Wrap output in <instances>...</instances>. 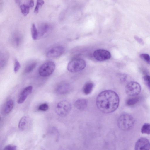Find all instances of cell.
<instances>
[{"label":"cell","mask_w":150,"mask_h":150,"mask_svg":"<svg viewBox=\"0 0 150 150\" xmlns=\"http://www.w3.org/2000/svg\"><path fill=\"white\" fill-rule=\"evenodd\" d=\"M21 67V65L20 63L17 60L15 61L14 68V71L15 73L18 72Z\"/></svg>","instance_id":"cell-27"},{"label":"cell","mask_w":150,"mask_h":150,"mask_svg":"<svg viewBox=\"0 0 150 150\" xmlns=\"http://www.w3.org/2000/svg\"><path fill=\"white\" fill-rule=\"evenodd\" d=\"M134 38L141 45H143L144 44V42L143 40L141 38L137 36H135Z\"/></svg>","instance_id":"cell-31"},{"label":"cell","mask_w":150,"mask_h":150,"mask_svg":"<svg viewBox=\"0 0 150 150\" xmlns=\"http://www.w3.org/2000/svg\"><path fill=\"white\" fill-rule=\"evenodd\" d=\"M139 98L138 97H136L129 98L127 99L126 101L127 105L130 106L134 105L139 101Z\"/></svg>","instance_id":"cell-18"},{"label":"cell","mask_w":150,"mask_h":150,"mask_svg":"<svg viewBox=\"0 0 150 150\" xmlns=\"http://www.w3.org/2000/svg\"><path fill=\"white\" fill-rule=\"evenodd\" d=\"M21 41V38L19 36H15L13 38V41L15 45L16 46H18L19 45Z\"/></svg>","instance_id":"cell-28"},{"label":"cell","mask_w":150,"mask_h":150,"mask_svg":"<svg viewBox=\"0 0 150 150\" xmlns=\"http://www.w3.org/2000/svg\"><path fill=\"white\" fill-rule=\"evenodd\" d=\"M94 86L93 83L91 82L86 83L83 86V91L85 95L89 94L92 92Z\"/></svg>","instance_id":"cell-16"},{"label":"cell","mask_w":150,"mask_h":150,"mask_svg":"<svg viewBox=\"0 0 150 150\" xmlns=\"http://www.w3.org/2000/svg\"><path fill=\"white\" fill-rule=\"evenodd\" d=\"M28 118L26 116H23L20 119L18 124L19 129L23 131L27 127L28 123Z\"/></svg>","instance_id":"cell-15"},{"label":"cell","mask_w":150,"mask_h":150,"mask_svg":"<svg viewBox=\"0 0 150 150\" xmlns=\"http://www.w3.org/2000/svg\"><path fill=\"white\" fill-rule=\"evenodd\" d=\"M49 108L48 105L46 103L41 104L38 108L39 110L41 111H45L47 110Z\"/></svg>","instance_id":"cell-26"},{"label":"cell","mask_w":150,"mask_h":150,"mask_svg":"<svg viewBox=\"0 0 150 150\" xmlns=\"http://www.w3.org/2000/svg\"><path fill=\"white\" fill-rule=\"evenodd\" d=\"M86 66V62L83 59L81 58H75L69 62L67 68L69 72L75 73L83 70Z\"/></svg>","instance_id":"cell-3"},{"label":"cell","mask_w":150,"mask_h":150,"mask_svg":"<svg viewBox=\"0 0 150 150\" xmlns=\"http://www.w3.org/2000/svg\"><path fill=\"white\" fill-rule=\"evenodd\" d=\"M30 7L29 6L25 4H22L20 6V8L22 13L26 16L29 13Z\"/></svg>","instance_id":"cell-21"},{"label":"cell","mask_w":150,"mask_h":150,"mask_svg":"<svg viewBox=\"0 0 150 150\" xmlns=\"http://www.w3.org/2000/svg\"><path fill=\"white\" fill-rule=\"evenodd\" d=\"M16 4L18 5H20L21 3V0H15Z\"/></svg>","instance_id":"cell-33"},{"label":"cell","mask_w":150,"mask_h":150,"mask_svg":"<svg viewBox=\"0 0 150 150\" xmlns=\"http://www.w3.org/2000/svg\"><path fill=\"white\" fill-rule=\"evenodd\" d=\"M31 33L32 38L36 40L38 38V32L35 25L34 23L32 25L31 28Z\"/></svg>","instance_id":"cell-19"},{"label":"cell","mask_w":150,"mask_h":150,"mask_svg":"<svg viewBox=\"0 0 150 150\" xmlns=\"http://www.w3.org/2000/svg\"><path fill=\"white\" fill-rule=\"evenodd\" d=\"M144 82L150 92V76L146 75L143 77Z\"/></svg>","instance_id":"cell-24"},{"label":"cell","mask_w":150,"mask_h":150,"mask_svg":"<svg viewBox=\"0 0 150 150\" xmlns=\"http://www.w3.org/2000/svg\"><path fill=\"white\" fill-rule=\"evenodd\" d=\"M0 67L1 68L5 66L7 62L8 56L7 52H4L0 54Z\"/></svg>","instance_id":"cell-17"},{"label":"cell","mask_w":150,"mask_h":150,"mask_svg":"<svg viewBox=\"0 0 150 150\" xmlns=\"http://www.w3.org/2000/svg\"><path fill=\"white\" fill-rule=\"evenodd\" d=\"M70 85L67 83L62 82L57 85L55 87L56 93L59 95H64L68 93L70 90Z\"/></svg>","instance_id":"cell-10"},{"label":"cell","mask_w":150,"mask_h":150,"mask_svg":"<svg viewBox=\"0 0 150 150\" xmlns=\"http://www.w3.org/2000/svg\"><path fill=\"white\" fill-rule=\"evenodd\" d=\"M64 51V48L63 47L57 46L50 50L47 52L46 56L49 58L57 57L62 54Z\"/></svg>","instance_id":"cell-8"},{"label":"cell","mask_w":150,"mask_h":150,"mask_svg":"<svg viewBox=\"0 0 150 150\" xmlns=\"http://www.w3.org/2000/svg\"><path fill=\"white\" fill-rule=\"evenodd\" d=\"M49 26L47 23H42L38 27V38H41L45 34L49 29Z\"/></svg>","instance_id":"cell-13"},{"label":"cell","mask_w":150,"mask_h":150,"mask_svg":"<svg viewBox=\"0 0 150 150\" xmlns=\"http://www.w3.org/2000/svg\"><path fill=\"white\" fill-rule=\"evenodd\" d=\"M17 149V146L13 144H9L5 146L4 149L5 150H16Z\"/></svg>","instance_id":"cell-29"},{"label":"cell","mask_w":150,"mask_h":150,"mask_svg":"<svg viewBox=\"0 0 150 150\" xmlns=\"http://www.w3.org/2000/svg\"><path fill=\"white\" fill-rule=\"evenodd\" d=\"M119 98L115 92L110 90L100 92L98 96L96 104L98 109L105 113L113 112L118 108Z\"/></svg>","instance_id":"cell-1"},{"label":"cell","mask_w":150,"mask_h":150,"mask_svg":"<svg viewBox=\"0 0 150 150\" xmlns=\"http://www.w3.org/2000/svg\"><path fill=\"white\" fill-rule=\"evenodd\" d=\"M33 87L31 86H28L25 88L20 94L18 100V104H21L24 102L27 97L32 92Z\"/></svg>","instance_id":"cell-11"},{"label":"cell","mask_w":150,"mask_h":150,"mask_svg":"<svg viewBox=\"0 0 150 150\" xmlns=\"http://www.w3.org/2000/svg\"><path fill=\"white\" fill-rule=\"evenodd\" d=\"M134 120L130 115L123 113L119 117L117 120V125L120 129L123 131H127L133 126Z\"/></svg>","instance_id":"cell-2"},{"label":"cell","mask_w":150,"mask_h":150,"mask_svg":"<svg viewBox=\"0 0 150 150\" xmlns=\"http://www.w3.org/2000/svg\"><path fill=\"white\" fill-rule=\"evenodd\" d=\"M88 105L87 100L84 99H79L77 100L75 102L74 105L78 110L82 111L85 110Z\"/></svg>","instance_id":"cell-12"},{"label":"cell","mask_w":150,"mask_h":150,"mask_svg":"<svg viewBox=\"0 0 150 150\" xmlns=\"http://www.w3.org/2000/svg\"><path fill=\"white\" fill-rule=\"evenodd\" d=\"M126 94L130 96H135L138 95L141 91V86L137 82L131 81L128 83L125 88Z\"/></svg>","instance_id":"cell-6"},{"label":"cell","mask_w":150,"mask_h":150,"mask_svg":"<svg viewBox=\"0 0 150 150\" xmlns=\"http://www.w3.org/2000/svg\"><path fill=\"white\" fill-rule=\"evenodd\" d=\"M93 56L97 60L102 61L110 59L111 55L110 52L107 50L103 49H98L94 51Z\"/></svg>","instance_id":"cell-7"},{"label":"cell","mask_w":150,"mask_h":150,"mask_svg":"<svg viewBox=\"0 0 150 150\" xmlns=\"http://www.w3.org/2000/svg\"><path fill=\"white\" fill-rule=\"evenodd\" d=\"M14 106V102L12 99L8 100L5 103L3 108V111L6 114H9L13 109Z\"/></svg>","instance_id":"cell-14"},{"label":"cell","mask_w":150,"mask_h":150,"mask_svg":"<svg viewBox=\"0 0 150 150\" xmlns=\"http://www.w3.org/2000/svg\"><path fill=\"white\" fill-rule=\"evenodd\" d=\"M119 77L120 80L122 82H124L126 80L127 78V74H120Z\"/></svg>","instance_id":"cell-30"},{"label":"cell","mask_w":150,"mask_h":150,"mask_svg":"<svg viewBox=\"0 0 150 150\" xmlns=\"http://www.w3.org/2000/svg\"><path fill=\"white\" fill-rule=\"evenodd\" d=\"M34 5V1L33 0H30L29 3V6L30 8H32Z\"/></svg>","instance_id":"cell-32"},{"label":"cell","mask_w":150,"mask_h":150,"mask_svg":"<svg viewBox=\"0 0 150 150\" xmlns=\"http://www.w3.org/2000/svg\"><path fill=\"white\" fill-rule=\"evenodd\" d=\"M71 108L70 103L66 100H64L60 101L57 104L55 111L58 115L64 117L69 114Z\"/></svg>","instance_id":"cell-4"},{"label":"cell","mask_w":150,"mask_h":150,"mask_svg":"<svg viewBox=\"0 0 150 150\" xmlns=\"http://www.w3.org/2000/svg\"><path fill=\"white\" fill-rule=\"evenodd\" d=\"M37 65V63L33 62L28 64L25 68L24 72L25 73H28L32 71L36 67Z\"/></svg>","instance_id":"cell-22"},{"label":"cell","mask_w":150,"mask_h":150,"mask_svg":"<svg viewBox=\"0 0 150 150\" xmlns=\"http://www.w3.org/2000/svg\"><path fill=\"white\" fill-rule=\"evenodd\" d=\"M150 149V142L147 138L141 137L137 141L135 146L136 150H148Z\"/></svg>","instance_id":"cell-9"},{"label":"cell","mask_w":150,"mask_h":150,"mask_svg":"<svg viewBox=\"0 0 150 150\" xmlns=\"http://www.w3.org/2000/svg\"><path fill=\"white\" fill-rule=\"evenodd\" d=\"M140 58L149 64H150V56L148 54L142 53L140 55Z\"/></svg>","instance_id":"cell-25"},{"label":"cell","mask_w":150,"mask_h":150,"mask_svg":"<svg viewBox=\"0 0 150 150\" xmlns=\"http://www.w3.org/2000/svg\"><path fill=\"white\" fill-rule=\"evenodd\" d=\"M55 67L54 63L52 61L47 62L43 64L40 67L38 72L43 77L48 76L54 72Z\"/></svg>","instance_id":"cell-5"},{"label":"cell","mask_w":150,"mask_h":150,"mask_svg":"<svg viewBox=\"0 0 150 150\" xmlns=\"http://www.w3.org/2000/svg\"><path fill=\"white\" fill-rule=\"evenodd\" d=\"M141 132L143 134H150V124L145 123L142 126Z\"/></svg>","instance_id":"cell-20"},{"label":"cell","mask_w":150,"mask_h":150,"mask_svg":"<svg viewBox=\"0 0 150 150\" xmlns=\"http://www.w3.org/2000/svg\"><path fill=\"white\" fill-rule=\"evenodd\" d=\"M44 3L43 0H37L36 5L34 11L35 13H37L38 12L40 7L42 6Z\"/></svg>","instance_id":"cell-23"}]
</instances>
